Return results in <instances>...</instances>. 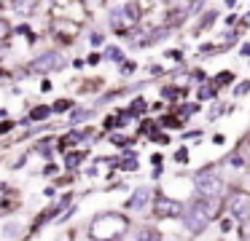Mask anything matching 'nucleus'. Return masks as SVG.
Instances as JSON below:
<instances>
[{
    "instance_id": "f257e3e1",
    "label": "nucleus",
    "mask_w": 250,
    "mask_h": 241,
    "mask_svg": "<svg viewBox=\"0 0 250 241\" xmlns=\"http://www.w3.org/2000/svg\"><path fill=\"white\" fill-rule=\"evenodd\" d=\"M126 228H129V220H126L124 214L108 212V214L94 217L89 236H92V239H119V236L126 233Z\"/></svg>"
},
{
    "instance_id": "f03ea898",
    "label": "nucleus",
    "mask_w": 250,
    "mask_h": 241,
    "mask_svg": "<svg viewBox=\"0 0 250 241\" xmlns=\"http://www.w3.org/2000/svg\"><path fill=\"white\" fill-rule=\"evenodd\" d=\"M215 212H218V206L210 198H205L199 204H191V206L183 209V225L188 228V233H202L207 228V222L215 217Z\"/></svg>"
},
{
    "instance_id": "7ed1b4c3",
    "label": "nucleus",
    "mask_w": 250,
    "mask_h": 241,
    "mask_svg": "<svg viewBox=\"0 0 250 241\" xmlns=\"http://www.w3.org/2000/svg\"><path fill=\"white\" fill-rule=\"evenodd\" d=\"M196 193H199L202 198L218 201V198L223 196V180L218 174H212V171H202V174L196 177Z\"/></svg>"
},
{
    "instance_id": "20e7f679",
    "label": "nucleus",
    "mask_w": 250,
    "mask_h": 241,
    "mask_svg": "<svg viewBox=\"0 0 250 241\" xmlns=\"http://www.w3.org/2000/svg\"><path fill=\"white\" fill-rule=\"evenodd\" d=\"M132 24H137V5L135 3L124 5V8H119V11H113V14H110V27H113V30L126 32Z\"/></svg>"
},
{
    "instance_id": "39448f33",
    "label": "nucleus",
    "mask_w": 250,
    "mask_h": 241,
    "mask_svg": "<svg viewBox=\"0 0 250 241\" xmlns=\"http://www.w3.org/2000/svg\"><path fill=\"white\" fill-rule=\"evenodd\" d=\"M229 212L234 217H250V196L248 193H231L229 196Z\"/></svg>"
},
{
    "instance_id": "423d86ee",
    "label": "nucleus",
    "mask_w": 250,
    "mask_h": 241,
    "mask_svg": "<svg viewBox=\"0 0 250 241\" xmlns=\"http://www.w3.org/2000/svg\"><path fill=\"white\" fill-rule=\"evenodd\" d=\"M62 62H65V59H62L60 54H43V56H38L33 62V70L35 73H51V70H60Z\"/></svg>"
},
{
    "instance_id": "0eeeda50",
    "label": "nucleus",
    "mask_w": 250,
    "mask_h": 241,
    "mask_svg": "<svg viewBox=\"0 0 250 241\" xmlns=\"http://www.w3.org/2000/svg\"><path fill=\"white\" fill-rule=\"evenodd\" d=\"M156 214L159 217H183V204L172 201V198H159Z\"/></svg>"
},
{
    "instance_id": "6e6552de",
    "label": "nucleus",
    "mask_w": 250,
    "mask_h": 241,
    "mask_svg": "<svg viewBox=\"0 0 250 241\" xmlns=\"http://www.w3.org/2000/svg\"><path fill=\"white\" fill-rule=\"evenodd\" d=\"M148 201H151V187H137V190L132 193V198H129V204H126V206L137 212V209H146Z\"/></svg>"
},
{
    "instance_id": "1a4fd4ad",
    "label": "nucleus",
    "mask_w": 250,
    "mask_h": 241,
    "mask_svg": "<svg viewBox=\"0 0 250 241\" xmlns=\"http://www.w3.org/2000/svg\"><path fill=\"white\" fill-rule=\"evenodd\" d=\"M83 158H86V153H67V155H65V164L70 166V169H76V166L81 164Z\"/></svg>"
},
{
    "instance_id": "9d476101",
    "label": "nucleus",
    "mask_w": 250,
    "mask_h": 241,
    "mask_svg": "<svg viewBox=\"0 0 250 241\" xmlns=\"http://www.w3.org/2000/svg\"><path fill=\"white\" fill-rule=\"evenodd\" d=\"M46 118H49V107H35L30 112V121H46Z\"/></svg>"
},
{
    "instance_id": "9b49d317",
    "label": "nucleus",
    "mask_w": 250,
    "mask_h": 241,
    "mask_svg": "<svg viewBox=\"0 0 250 241\" xmlns=\"http://www.w3.org/2000/svg\"><path fill=\"white\" fill-rule=\"evenodd\" d=\"M231 80H234V75L223 70V73H218V78H215V86H229Z\"/></svg>"
},
{
    "instance_id": "f8f14e48",
    "label": "nucleus",
    "mask_w": 250,
    "mask_h": 241,
    "mask_svg": "<svg viewBox=\"0 0 250 241\" xmlns=\"http://www.w3.org/2000/svg\"><path fill=\"white\" fill-rule=\"evenodd\" d=\"M105 56H108L110 62H121V59H124V54H121V51H119V48H116V46H110L108 51H105Z\"/></svg>"
},
{
    "instance_id": "ddd939ff",
    "label": "nucleus",
    "mask_w": 250,
    "mask_h": 241,
    "mask_svg": "<svg viewBox=\"0 0 250 241\" xmlns=\"http://www.w3.org/2000/svg\"><path fill=\"white\" fill-rule=\"evenodd\" d=\"M121 169H126V171H135V169H137V158H135V155H126V158L121 161Z\"/></svg>"
},
{
    "instance_id": "4468645a",
    "label": "nucleus",
    "mask_w": 250,
    "mask_h": 241,
    "mask_svg": "<svg viewBox=\"0 0 250 241\" xmlns=\"http://www.w3.org/2000/svg\"><path fill=\"white\" fill-rule=\"evenodd\" d=\"M146 102H143V99H135V102H132V107H129V112H132V115H137V112H146Z\"/></svg>"
},
{
    "instance_id": "2eb2a0df",
    "label": "nucleus",
    "mask_w": 250,
    "mask_h": 241,
    "mask_svg": "<svg viewBox=\"0 0 250 241\" xmlns=\"http://www.w3.org/2000/svg\"><path fill=\"white\" fill-rule=\"evenodd\" d=\"M212 96H215V86H207V89L202 86L199 89V99H212Z\"/></svg>"
},
{
    "instance_id": "dca6fc26",
    "label": "nucleus",
    "mask_w": 250,
    "mask_h": 241,
    "mask_svg": "<svg viewBox=\"0 0 250 241\" xmlns=\"http://www.w3.org/2000/svg\"><path fill=\"white\" fill-rule=\"evenodd\" d=\"M17 8L22 11V14H30V8H33V0H17Z\"/></svg>"
},
{
    "instance_id": "f3484780",
    "label": "nucleus",
    "mask_w": 250,
    "mask_h": 241,
    "mask_svg": "<svg viewBox=\"0 0 250 241\" xmlns=\"http://www.w3.org/2000/svg\"><path fill=\"white\" fill-rule=\"evenodd\" d=\"M239 236H242V239H250V220L245 217V222H242V230H239Z\"/></svg>"
},
{
    "instance_id": "a211bd4d",
    "label": "nucleus",
    "mask_w": 250,
    "mask_h": 241,
    "mask_svg": "<svg viewBox=\"0 0 250 241\" xmlns=\"http://www.w3.org/2000/svg\"><path fill=\"white\" fill-rule=\"evenodd\" d=\"M162 94H164V96H183L186 91H180V89H169V86H167V89H164Z\"/></svg>"
},
{
    "instance_id": "6ab92c4d",
    "label": "nucleus",
    "mask_w": 250,
    "mask_h": 241,
    "mask_svg": "<svg viewBox=\"0 0 250 241\" xmlns=\"http://www.w3.org/2000/svg\"><path fill=\"white\" fill-rule=\"evenodd\" d=\"M162 121H164V126H167V129H175V126H180V121H178V118H172V115H169V118H162Z\"/></svg>"
},
{
    "instance_id": "aec40b11",
    "label": "nucleus",
    "mask_w": 250,
    "mask_h": 241,
    "mask_svg": "<svg viewBox=\"0 0 250 241\" xmlns=\"http://www.w3.org/2000/svg\"><path fill=\"white\" fill-rule=\"evenodd\" d=\"M8 32H11L8 21H0V40H3V37H8Z\"/></svg>"
},
{
    "instance_id": "412c9836",
    "label": "nucleus",
    "mask_w": 250,
    "mask_h": 241,
    "mask_svg": "<svg viewBox=\"0 0 250 241\" xmlns=\"http://www.w3.org/2000/svg\"><path fill=\"white\" fill-rule=\"evenodd\" d=\"M89 115V110H76L73 112V123H78V121H83V118Z\"/></svg>"
},
{
    "instance_id": "4be33fe9",
    "label": "nucleus",
    "mask_w": 250,
    "mask_h": 241,
    "mask_svg": "<svg viewBox=\"0 0 250 241\" xmlns=\"http://www.w3.org/2000/svg\"><path fill=\"white\" fill-rule=\"evenodd\" d=\"M248 91H250V80H245V83H239V86H237V96L248 94Z\"/></svg>"
},
{
    "instance_id": "5701e85b",
    "label": "nucleus",
    "mask_w": 250,
    "mask_h": 241,
    "mask_svg": "<svg viewBox=\"0 0 250 241\" xmlns=\"http://www.w3.org/2000/svg\"><path fill=\"white\" fill-rule=\"evenodd\" d=\"M175 158H178L180 164H186V161H188V150H186V148H183V150H178V153H175Z\"/></svg>"
},
{
    "instance_id": "b1692460",
    "label": "nucleus",
    "mask_w": 250,
    "mask_h": 241,
    "mask_svg": "<svg viewBox=\"0 0 250 241\" xmlns=\"http://www.w3.org/2000/svg\"><path fill=\"white\" fill-rule=\"evenodd\" d=\"M67 107H70V102L62 99V102H57V105H54V110H57V112H62V110H67Z\"/></svg>"
},
{
    "instance_id": "393cba45",
    "label": "nucleus",
    "mask_w": 250,
    "mask_h": 241,
    "mask_svg": "<svg viewBox=\"0 0 250 241\" xmlns=\"http://www.w3.org/2000/svg\"><path fill=\"white\" fill-rule=\"evenodd\" d=\"M126 142H129V139H126V137H121V134H116V137H113V145H119V148H124Z\"/></svg>"
},
{
    "instance_id": "a878e982",
    "label": "nucleus",
    "mask_w": 250,
    "mask_h": 241,
    "mask_svg": "<svg viewBox=\"0 0 250 241\" xmlns=\"http://www.w3.org/2000/svg\"><path fill=\"white\" fill-rule=\"evenodd\" d=\"M212 19H215V14L210 11V14H207L205 19H202V27H210V24H212Z\"/></svg>"
},
{
    "instance_id": "bb28decb",
    "label": "nucleus",
    "mask_w": 250,
    "mask_h": 241,
    "mask_svg": "<svg viewBox=\"0 0 250 241\" xmlns=\"http://www.w3.org/2000/svg\"><path fill=\"white\" fill-rule=\"evenodd\" d=\"M221 230H223V233H229V230H231V220H221Z\"/></svg>"
},
{
    "instance_id": "cd10ccee",
    "label": "nucleus",
    "mask_w": 250,
    "mask_h": 241,
    "mask_svg": "<svg viewBox=\"0 0 250 241\" xmlns=\"http://www.w3.org/2000/svg\"><path fill=\"white\" fill-rule=\"evenodd\" d=\"M153 139H156L159 145H167V142H169V139H167V134H156V137H153Z\"/></svg>"
},
{
    "instance_id": "c85d7f7f",
    "label": "nucleus",
    "mask_w": 250,
    "mask_h": 241,
    "mask_svg": "<svg viewBox=\"0 0 250 241\" xmlns=\"http://www.w3.org/2000/svg\"><path fill=\"white\" fill-rule=\"evenodd\" d=\"M92 43H94V46H100V43H103V35H100V32H94V35H92Z\"/></svg>"
},
{
    "instance_id": "c756f323",
    "label": "nucleus",
    "mask_w": 250,
    "mask_h": 241,
    "mask_svg": "<svg viewBox=\"0 0 250 241\" xmlns=\"http://www.w3.org/2000/svg\"><path fill=\"white\" fill-rule=\"evenodd\" d=\"M132 70H135V64H132V62H129V64H124V67H121V73H124V75H129V73H132Z\"/></svg>"
},
{
    "instance_id": "7c9ffc66",
    "label": "nucleus",
    "mask_w": 250,
    "mask_h": 241,
    "mask_svg": "<svg viewBox=\"0 0 250 241\" xmlns=\"http://www.w3.org/2000/svg\"><path fill=\"white\" fill-rule=\"evenodd\" d=\"M17 228H19V225H8V230H6V233H8V236H17V233H19Z\"/></svg>"
},
{
    "instance_id": "2f4dec72",
    "label": "nucleus",
    "mask_w": 250,
    "mask_h": 241,
    "mask_svg": "<svg viewBox=\"0 0 250 241\" xmlns=\"http://www.w3.org/2000/svg\"><path fill=\"white\" fill-rule=\"evenodd\" d=\"M242 56H250V43H245V46H242Z\"/></svg>"
}]
</instances>
